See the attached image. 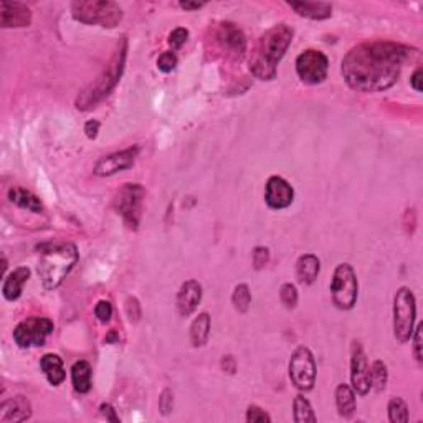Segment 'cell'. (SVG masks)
<instances>
[{
	"mask_svg": "<svg viewBox=\"0 0 423 423\" xmlns=\"http://www.w3.org/2000/svg\"><path fill=\"white\" fill-rule=\"evenodd\" d=\"M412 48L395 42H362L351 48L341 63V73L352 89L379 93L394 86Z\"/></svg>",
	"mask_w": 423,
	"mask_h": 423,
	"instance_id": "6da1fadb",
	"label": "cell"
},
{
	"mask_svg": "<svg viewBox=\"0 0 423 423\" xmlns=\"http://www.w3.org/2000/svg\"><path fill=\"white\" fill-rule=\"evenodd\" d=\"M293 42V28L280 23L266 30L258 38L250 57V72L258 79L271 81L276 78V67Z\"/></svg>",
	"mask_w": 423,
	"mask_h": 423,
	"instance_id": "7a4b0ae2",
	"label": "cell"
},
{
	"mask_svg": "<svg viewBox=\"0 0 423 423\" xmlns=\"http://www.w3.org/2000/svg\"><path fill=\"white\" fill-rule=\"evenodd\" d=\"M126 57H128V40L121 38V42L116 45L111 60H109L106 67L101 73L98 74L96 79L84 88L78 94L74 106L79 111H89V109L96 108L98 103H101L104 98L109 96V93L116 88L119 79L123 77L124 67H126Z\"/></svg>",
	"mask_w": 423,
	"mask_h": 423,
	"instance_id": "3957f363",
	"label": "cell"
},
{
	"mask_svg": "<svg viewBox=\"0 0 423 423\" xmlns=\"http://www.w3.org/2000/svg\"><path fill=\"white\" fill-rule=\"evenodd\" d=\"M78 263V250L73 243H57L42 247L38 260V276L45 290L52 291L62 285Z\"/></svg>",
	"mask_w": 423,
	"mask_h": 423,
	"instance_id": "277c9868",
	"label": "cell"
},
{
	"mask_svg": "<svg viewBox=\"0 0 423 423\" xmlns=\"http://www.w3.org/2000/svg\"><path fill=\"white\" fill-rule=\"evenodd\" d=\"M73 18L86 25L114 28L123 20V9L111 0H77L72 4Z\"/></svg>",
	"mask_w": 423,
	"mask_h": 423,
	"instance_id": "5b68a950",
	"label": "cell"
},
{
	"mask_svg": "<svg viewBox=\"0 0 423 423\" xmlns=\"http://www.w3.org/2000/svg\"><path fill=\"white\" fill-rule=\"evenodd\" d=\"M417 317V301L410 288L402 286L394 296V336L400 344H405L414 334Z\"/></svg>",
	"mask_w": 423,
	"mask_h": 423,
	"instance_id": "8992f818",
	"label": "cell"
},
{
	"mask_svg": "<svg viewBox=\"0 0 423 423\" xmlns=\"http://www.w3.org/2000/svg\"><path fill=\"white\" fill-rule=\"evenodd\" d=\"M359 295V283L354 268L349 263H341L336 266L331 281V298L336 308L342 311H349L356 306Z\"/></svg>",
	"mask_w": 423,
	"mask_h": 423,
	"instance_id": "52a82bcc",
	"label": "cell"
},
{
	"mask_svg": "<svg viewBox=\"0 0 423 423\" xmlns=\"http://www.w3.org/2000/svg\"><path fill=\"white\" fill-rule=\"evenodd\" d=\"M144 197H146V191L141 184H124L114 198V207L131 230H137L141 223Z\"/></svg>",
	"mask_w": 423,
	"mask_h": 423,
	"instance_id": "ba28073f",
	"label": "cell"
},
{
	"mask_svg": "<svg viewBox=\"0 0 423 423\" xmlns=\"http://www.w3.org/2000/svg\"><path fill=\"white\" fill-rule=\"evenodd\" d=\"M55 329L52 320L48 317L32 316L18 322L13 329V341L15 344L22 349H32V347H40L45 344L47 337L52 334Z\"/></svg>",
	"mask_w": 423,
	"mask_h": 423,
	"instance_id": "9c48e42d",
	"label": "cell"
},
{
	"mask_svg": "<svg viewBox=\"0 0 423 423\" xmlns=\"http://www.w3.org/2000/svg\"><path fill=\"white\" fill-rule=\"evenodd\" d=\"M290 379L296 389L311 390L316 382V361L308 347L301 346L293 352L290 361Z\"/></svg>",
	"mask_w": 423,
	"mask_h": 423,
	"instance_id": "30bf717a",
	"label": "cell"
},
{
	"mask_svg": "<svg viewBox=\"0 0 423 423\" xmlns=\"http://www.w3.org/2000/svg\"><path fill=\"white\" fill-rule=\"evenodd\" d=\"M296 73L303 83L320 84L326 79L329 60L320 50H305L296 58Z\"/></svg>",
	"mask_w": 423,
	"mask_h": 423,
	"instance_id": "8fae6325",
	"label": "cell"
},
{
	"mask_svg": "<svg viewBox=\"0 0 423 423\" xmlns=\"http://www.w3.org/2000/svg\"><path fill=\"white\" fill-rule=\"evenodd\" d=\"M139 156V146H132L124 149V151H118L109 154V156H104L99 159L94 166L93 172L94 176L98 177H111L116 176L119 172L129 171L136 162V159Z\"/></svg>",
	"mask_w": 423,
	"mask_h": 423,
	"instance_id": "7c38bea8",
	"label": "cell"
},
{
	"mask_svg": "<svg viewBox=\"0 0 423 423\" xmlns=\"http://www.w3.org/2000/svg\"><path fill=\"white\" fill-rule=\"evenodd\" d=\"M217 42L228 57L238 60V62H240L247 52L245 33L232 22L220 23V27L217 30Z\"/></svg>",
	"mask_w": 423,
	"mask_h": 423,
	"instance_id": "4fadbf2b",
	"label": "cell"
},
{
	"mask_svg": "<svg viewBox=\"0 0 423 423\" xmlns=\"http://www.w3.org/2000/svg\"><path fill=\"white\" fill-rule=\"evenodd\" d=\"M351 382L352 390H354L356 394H369V366H367V357L359 342H354L351 349Z\"/></svg>",
	"mask_w": 423,
	"mask_h": 423,
	"instance_id": "5bb4252c",
	"label": "cell"
},
{
	"mask_svg": "<svg viewBox=\"0 0 423 423\" xmlns=\"http://www.w3.org/2000/svg\"><path fill=\"white\" fill-rule=\"evenodd\" d=\"M295 201L291 184L280 176H271L265 187V202L273 210H285Z\"/></svg>",
	"mask_w": 423,
	"mask_h": 423,
	"instance_id": "9a60e30c",
	"label": "cell"
},
{
	"mask_svg": "<svg viewBox=\"0 0 423 423\" xmlns=\"http://www.w3.org/2000/svg\"><path fill=\"white\" fill-rule=\"evenodd\" d=\"M32 23V10L22 2L0 4V27L2 28H25Z\"/></svg>",
	"mask_w": 423,
	"mask_h": 423,
	"instance_id": "2e32d148",
	"label": "cell"
},
{
	"mask_svg": "<svg viewBox=\"0 0 423 423\" xmlns=\"http://www.w3.org/2000/svg\"><path fill=\"white\" fill-rule=\"evenodd\" d=\"M202 301V285L196 280H188L181 286L177 293V311L182 317H188L201 305Z\"/></svg>",
	"mask_w": 423,
	"mask_h": 423,
	"instance_id": "e0dca14e",
	"label": "cell"
},
{
	"mask_svg": "<svg viewBox=\"0 0 423 423\" xmlns=\"http://www.w3.org/2000/svg\"><path fill=\"white\" fill-rule=\"evenodd\" d=\"M32 417V405L27 397L18 395L13 399L2 402L0 405V422L2 423H18Z\"/></svg>",
	"mask_w": 423,
	"mask_h": 423,
	"instance_id": "ac0fdd59",
	"label": "cell"
},
{
	"mask_svg": "<svg viewBox=\"0 0 423 423\" xmlns=\"http://www.w3.org/2000/svg\"><path fill=\"white\" fill-rule=\"evenodd\" d=\"M30 270L25 266H20L17 270H13L10 275L5 276L2 285V295L7 301H17L22 296L23 285L28 281Z\"/></svg>",
	"mask_w": 423,
	"mask_h": 423,
	"instance_id": "d6986e66",
	"label": "cell"
},
{
	"mask_svg": "<svg viewBox=\"0 0 423 423\" xmlns=\"http://www.w3.org/2000/svg\"><path fill=\"white\" fill-rule=\"evenodd\" d=\"M321 271V261L316 255H308L300 256V260L296 261V278L301 285H312L317 280Z\"/></svg>",
	"mask_w": 423,
	"mask_h": 423,
	"instance_id": "ffe728a7",
	"label": "cell"
},
{
	"mask_svg": "<svg viewBox=\"0 0 423 423\" xmlns=\"http://www.w3.org/2000/svg\"><path fill=\"white\" fill-rule=\"evenodd\" d=\"M40 367H42L45 379L53 387L62 385L64 379H67V372H64L62 357L57 354H45L42 361H40Z\"/></svg>",
	"mask_w": 423,
	"mask_h": 423,
	"instance_id": "44dd1931",
	"label": "cell"
},
{
	"mask_svg": "<svg viewBox=\"0 0 423 423\" xmlns=\"http://www.w3.org/2000/svg\"><path fill=\"white\" fill-rule=\"evenodd\" d=\"M290 7L310 20H326L332 15V5L326 2H290Z\"/></svg>",
	"mask_w": 423,
	"mask_h": 423,
	"instance_id": "7402d4cb",
	"label": "cell"
},
{
	"mask_svg": "<svg viewBox=\"0 0 423 423\" xmlns=\"http://www.w3.org/2000/svg\"><path fill=\"white\" fill-rule=\"evenodd\" d=\"M9 201L13 203V205H17L20 208H23V210H28V212H33V213H42L43 212V203L40 198L32 193L27 188H22V187H12L9 191Z\"/></svg>",
	"mask_w": 423,
	"mask_h": 423,
	"instance_id": "603a6c76",
	"label": "cell"
},
{
	"mask_svg": "<svg viewBox=\"0 0 423 423\" xmlns=\"http://www.w3.org/2000/svg\"><path fill=\"white\" fill-rule=\"evenodd\" d=\"M72 384L78 394H88L93 387V369L88 361H78L72 367Z\"/></svg>",
	"mask_w": 423,
	"mask_h": 423,
	"instance_id": "cb8c5ba5",
	"label": "cell"
},
{
	"mask_svg": "<svg viewBox=\"0 0 423 423\" xmlns=\"http://www.w3.org/2000/svg\"><path fill=\"white\" fill-rule=\"evenodd\" d=\"M336 407L341 417L344 419H351L356 412V392L352 390V387L347 384L337 385L336 389Z\"/></svg>",
	"mask_w": 423,
	"mask_h": 423,
	"instance_id": "d4e9b609",
	"label": "cell"
},
{
	"mask_svg": "<svg viewBox=\"0 0 423 423\" xmlns=\"http://www.w3.org/2000/svg\"><path fill=\"white\" fill-rule=\"evenodd\" d=\"M210 316L207 312L198 315L191 325V341L193 347H202L207 344L208 336H210Z\"/></svg>",
	"mask_w": 423,
	"mask_h": 423,
	"instance_id": "484cf974",
	"label": "cell"
},
{
	"mask_svg": "<svg viewBox=\"0 0 423 423\" xmlns=\"http://www.w3.org/2000/svg\"><path fill=\"white\" fill-rule=\"evenodd\" d=\"M293 415H295L296 423H316L317 417L312 412V407L310 400L305 399L303 395H298L293 402Z\"/></svg>",
	"mask_w": 423,
	"mask_h": 423,
	"instance_id": "4316f807",
	"label": "cell"
},
{
	"mask_svg": "<svg viewBox=\"0 0 423 423\" xmlns=\"http://www.w3.org/2000/svg\"><path fill=\"white\" fill-rule=\"evenodd\" d=\"M387 380H389V371H387V366L382 361L372 362L369 367V384L371 389L376 392H382L385 389Z\"/></svg>",
	"mask_w": 423,
	"mask_h": 423,
	"instance_id": "83f0119b",
	"label": "cell"
},
{
	"mask_svg": "<svg viewBox=\"0 0 423 423\" xmlns=\"http://www.w3.org/2000/svg\"><path fill=\"white\" fill-rule=\"evenodd\" d=\"M387 410H389V420L392 423H407L409 422V407L402 399L399 397H394L389 402V407H387Z\"/></svg>",
	"mask_w": 423,
	"mask_h": 423,
	"instance_id": "f1b7e54d",
	"label": "cell"
},
{
	"mask_svg": "<svg viewBox=\"0 0 423 423\" xmlns=\"http://www.w3.org/2000/svg\"><path fill=\"white\" fill-rule=\"evenodd\" d=\"M232 303L238 312H247L248 308H250V305H252L250 288H248L247 285H238L235 290H233Z\"/></svg>",
	"mask_w": 423,
	"mask_h": 423,
	"instance_id": "f546056e",
	"label": "cell"
},
{
	"mask_svg": "<svg viewBox=\"0 0 423 423\" xmlns=\"http://www.w3.org/2000/svg\"><path fill=\"white\" fill-rule=\"evenodd\" d=\"M177 63H179V58L174 52H164L161 57L157 58V68L161 69L162 73L174 72L177 67Z\"/></svg>",
	"mask_w": 423,
	"mask_h": 423,
	"instance_id": "4dcf8cb0",
	"label": "cell"
},
{
	"mask_svg": "<svg viewBox=\"0 0 423 423\" xmlns=\"http://www.w3.org/2000/svg\"><path fill=\"white\" fill-rule=\"evenodd\" d=\"M94 316L98 317V321L101 322V325H108L109 321H111L113 317V306L109 301H98V305L94 306Z\"/></svg>",
	"mask_w": 423,
	"mask_h": 423,
	"instance_id": "1f68e13d",
	"label": "cell"
},
{
	"mask_svg": "<svg viewBox=\"0 0 423 423\" xmlns=\"http://www.w3.org/2000/svg\"><path fill=\"white\" fill-rule=\"evenodd\" d=\"M187 38H188V32H187V30L182 28V27H179L176 30H172V33L169 35L167 43H169V47H171L172 52H174V50L182 48L184 45H186Z\"/></svg>",
	"mask_w": 423,
	"mask_h": 423,
	"instance_id": "d6a6232c",
	"label": "cell"
},
{
	"mask_svg": "<svg viewBox=\"0 0 423 423\" xmlns=\"http://www.w3.org/2000/svg\"><path fill=\"white\" fill-rule=\"evenodd\" d=\"M247 422L248 423H270L271 417L266 414L261 407L250 405L247 410Z\"/></svg>",
	"mask_w": 423,
	"mask_h": 423,
	"instance_id": "836d02e7",
	"label": "cell"
},
{
	"mask_svg": "<svg viewBox=\"0 0 423 423\" xmlns=\"http://www.w3.org/2000/svg\"><path fill=\"white\" fill-rule=\"evenodd\" d=\"M280 298L283 301V305L286 308H295L296 303H298V291L296 288L291 285V283H286V285L281 286V291H280Z\"/></svg>",
	"mask_w": 423,
	"mask_h": 423,
	"instance_id": "e575fe53",
	"label": "cell"
},
{
	"mask_svg": "<svg viewBox=\"0 0 423 423\" xmlns=\"http://www.w3.org/2000/svg\"><path fill=\"white\" fill-rule=\"evenodd\" d=\"M268 263H270V250L265 247H256L255 252H253V265H255V270H261Z\"/></svg>",
	"mask_w": 423,
	"mask_h": 423,
	"instance_id": "d590c367",
	"label": "cell"
},
{
	"mask_svg": "<svg viewBox=\"0 0 423 423\" xmlns=\"http://www.w3.org/2000/svg\"><path fill=\"white\" fill-rule=\"evenodd\" d=\"M159 409H161L162 415H169L174 409V394L172 390L166 389L159 397Z\"/></svg>",
	"mask_w": 423,
	"mask_h": 423,
	"instance_id": "8d00e7d4",
	"label": "cell"
},
{
	"mask_svg": "<svg viewBox=\"0 0 423 423\" xmlns=\"http://www.w3.org/2000/svg\"><path fill=\"white\" fill-rule=\"evenodd\" d=\"M126 312L129 316V321H139V317H141V306H139V303L136 298H128L126 301Z\"/></svg>",
	"mask_w": 423,
	"mask_h": 423,
	"instance_id": "74e56055",
	"label": "cell"
},
{
	"mask_svg": "<svg viewBox=\"0 0 423 423\" xmlns=\"http://www.w3.org/2000/svg\"><path fill=\"white\" fill-rule=\"evenodd\" d=\"M422 331H423V325L420 322L419 326H417V329H414V334H412V337H414V354H415V359L420 362L423 361L422 357Z\"/></svg>",
	"mask_w": 423,
	"mask_h": 423,
	"instance_id": "f35d334b",
	"label": "cell"
},
{
	"mask_svg": "<svg viewBox=\"0 0 423 423\" xmlns=\"http://www.w3.org/2000/svg\"><path fill=\"white\" fill-rule=\"evenodd\" d=\"M99 412H101V415H103L106 420L114 422V423H119V417L116 415V410L113 409V405L103 404L101 407H99Z\"/></svg>",
	"mask_w": 423,
	"mask_h": 423,
	"instance_id": "ab89813d",
	"label": "cell"
},
{
	"mask_svg": "<svg viewBox=\"0 0 423 423\" xmlns=\"http://www.w3.org/2000/svg\"><path fill=\"white\" fill-rule=\"evenodd\" d=\"M84 132H86L88 139H96L98 132H99V123L96 119H91V121H88L84 124Z\"/></svg>",
	"mask_w": 423,
	"mask_h": 423,
	"instance_id": "60d3db41",
	"label": "cell"
},
{
	"mask_svg": "<svg viewBox=\"0 0 423 423\" xmlns=\"http://www.w3.org/2000/svg\"><path fill=\"white\" fill-rule=\"evenodd\" d=\"M422 78H423V72H422V68H417L415 69V73L412 74V78H410V84H412V88L415 89V91H422L423 89V84H422Z\"/></svg>",
	"mask_w": 423,
	"mask_h": 423,
	"instance_id": "b9f144b4",
	"label": "cell"
},
{
	"mask_svg": "<svg viewBox=\"0 0 423 423\" xmlns=\"http://www.w3.org/2000/svg\"><path fill=\"white\" fill-rule=\"evenodd\" d=\"M179 7L184 10H198L203 7L202 2H179Z\"/></svg>",
	"mask_w": 423,
	"mask_h": 423,
	"instance_id": "7bdbcfd3",
	"label": "cell"
}]
</instances>
